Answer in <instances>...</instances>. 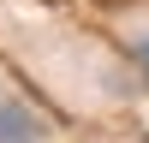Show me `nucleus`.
<instances>
[{"mask_svg": "<svg viewBox=\"0 0 149 143\" xmlns=\"http://www.w3.org/2000/svg\"><path fill=\"white\" fill-rule=\"evenodd\" d=\"M0 143H48V125L36 119V107H30V101L0 95Z\"/></svg>", "mask_w": 149, "mask_h": 143, "instance_id": "obj_1", "label": "nucleus"}, {"mask_svg": "<svg viewBox=\"0 0 149 143\" xmlns=\"http://www.w3.org/2000/svg\"><path fill=\"white\" fill-rule=\"evenodd\" d=\"M131 54H137V66H143V78H149V30L137 36V42H131Z\"/></svg>", "mask_w": 149, "mask_h": 143, "instance_id": "obj_2", "label": "nucleus"}]
</instances>
